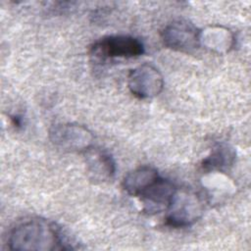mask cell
<instances>
[{"label": "cell", "instance_id": "1", "mask_svg": "<svg viewBox=\"0 0 251 251\" xmlns=\"http://www.w3.org/2000/svg\"><path fill=\"white\" fill-rule=\"evenodd\" d=\"M61 229L52 222L32 217L22 220L10 231L8 245L18 251H53L69 249Z\"/></svg>", "mask_w": 251, "mask_h": 251}, {"label": "cell", "instance_id": "2", "mask_svg": "<svg viewBox=\"0 0 251 251\" xmlns=\"http://www.w3.org/2000/svg\"><path fill=\"white\" fill-rule=\"evenodd\" d=\"M166 225L172 227H184L192 225L202 215L203 204L200 197L191 191L177 189L168 208Z\"/></svg>", "mask_w": 251, "mask_h": 251}, {"label": "cell", "instance_id": "3", "mask_svg": "<svg viewBox=\"0 0 251 251\" xmlns=\"http://www.w3.org/2000/svg\"><path fill=\"white\" fill-rule=\"evenodd\" d=\"M51 142L65 152H85L92 147V132L77 124H57L49 130Z\"/></svg>", "mask_w": 251, "mask_h": 251}, {"label": "cell", "instance_id": "4", "mask_svg": "<svg viewBox=\"0 0 251 251\" xmlns=\"http://www.w3.org/2000/svg\"><path fill=\"white\" fill-rule=\"evenodd\" d=\"M142 42L129 35H109L97 40L91 47V53L99 59L133 58L142 55Z\"/></svg>", "mask_w": 251, "mask_h": 251}, {"label": "cell", "instance_id": "5", "mask_svg": "<svg viewBox=\"0 0 251 251\" xmlns=\"http://www.w3.org/2000/svg\"><path fill=\"white\" fill-rule=\"evenodd\" d=\"M127 86L129 91L137 98H153L163 90L164 78L156 67L145 63L129 72Z\"/></svg>", "mask_w": 251, "mask_h": 251}, {"label": "cell", "instance_id": "6", "mask_svg": "<svg viewBox=\"0 0 251 251\" xmlns=\"http://www.w3.org/2000/svg\"><path fill=\"white\" fill-rule=\"evenodd\" d=\"M200 30L186 20H176L169 24L162 31V40L168 48L190 53L200 46Z\"/></svg>", "mask_w": 251, "mask_h": 251}, {"label": "cell", "instance_id": "7", "mask_svg": "<svg viewBox=\"0 0 251 251\" xmlns=\"http://www.w3.org/2000/svg\"><path fill=\"white\" fill-rule=\"evenodd\" d=\"M176 188L175 184L160 176L149 187H147L138 197L147 213H159L168 210Z\"/></svg>", "mask_w": 251, "mask_h": 251}, {"label": "cell", "instance_id": "8", "mask_svg": "<svg viewBox=\"0 0 251 251\" xmlns=\"http://www.w3.org/2000/svg\"><path fill=\"white\" fill-rule=\"evenodd\" d=\"M84 162L88 178L93 183H102L111 179L116 172L113 157L98 148H89L84 152Z\"/></svg>", "mask_w": 251, "mask_h": 251}, {"label": "cell", "instance_id": "9", "mask_svg": "<svg viewBox=\"0 0 251 251\" xmlns=\"http://www.w3.org/2000/svg\"><path fill=\"white\" fill-rule=\"evenodd\" d=\"M200 45L216 53L228 52L234 44V35L226 27L221 25L209 26L199 33Z\"/></svg>", "mask_w": 251, "mask_h": 251}, {"label": "cell", "instance_id": "10", "mask_svg": "<svg viewBox=\"0 0 251 251\" xmlns=\"http://www.w3.org/2000/svg\"><path fill=\"white\" fill-rule=\"evenodd\" d=\"M159 177L160 175L155 168L151 166H141L129 172L125 176L123 186L129 195L138 197Z\"/></svg>", "mask_w": 251, "mask_h": 251}, {"label": "cell", "instance_id": "11", "mask_svg": "<svg viewBox=\"0 0 251 251\" xmlns=\"http://www.w3.org/2000/svg\"><path fill=\"white\" fill-rule=\"evenodd\" d=\"M235 150L226 143L216 145L211 154L202 161V168L206 171H223L231 167L235 161Z\"/></svg>", "mask_w": 251, "mask_h": 251}]
</instances>
